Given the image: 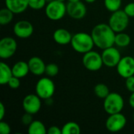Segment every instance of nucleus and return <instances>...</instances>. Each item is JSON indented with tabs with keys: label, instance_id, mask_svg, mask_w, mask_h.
<instances>
[{
	"label": "nucleus",
	"instance_id": "nucleus-27",
	"mask_svg": "<svg viewBox=\"0 0 134 134\" xmlns=\"http://www.w3.org/2000/svg\"><path fill=\"white\" fill-rule=\"evenodd\" d=\"M46 0H29V7L34 10H40L46 7Z\"/></svg>",
	"mask_w": 134,
	"mask_h": 134
},
{
	"label": "nucleus",
	"instance_id": "nucleus-30",
	"mask_svg": "<svg viewBox=\"0 0 134 134\" xmlns=\"http://www.w3.org/2000/svg\"><path fill=\"white\" fill-rule=\"evenodd\" d=\"M126 87L130 93L134 92V75L126 79Z\"/></svg>",
	"mask_w": 134,
	"mask_h": 134
},
{
	"label": "nucleus",
	"instance_id": "nucleus-5",
	"mask_svg": "<svg viewBox=\"0 0 134 134\" xmlns=\"http://www.w3.org/2000/svg\"><path fill=\"white\" fill-rule=\"evenodd\" d=\"M130 22V16L124 10L119 9L113 12L108 20V24L115 33L124 31Z\"/></svg>",
	"mask_w": 134,
	"mask_h": 134
},
{
	"label": "nucleus",
	"instance_id": "nucleus-33",
	"mask_svg": "<svg viewBox=\"0 0 134 134\" xmlns=\"http://www.w3.org/2000/svg\"><path fill=\"white\" fill-rule=\"evenodd\" d=\"M62 130L57 126H52L47 130V134H61Z\"/></svg>",
	"mask_w": 134,
	"mask_h": 134
},
{
	"label": "nucleus",
	"instance_id": "nucleus-20",
	"mask_svg": "<svg viewBox=\"0 0 134 134\" xmlns=\"http://www.w3.org/2000/svg\"><path fill=\"white\" fill-rule=\"evenodd\" d=\"M28 134H46L47 130L43 122L39 120H34L28 126Z\"/></svg>",
	"mask_w": 134,
	"mask_h": 134
},
{
	"label": "nucleus",
	"instance_id": "nucleus-38",
	"mask_svg": "<svg viewBox=\"0 0 134 134\" xmlns=\"http://www.w3.org/2000/svg\"><path fill=\"white\" fill-rule=\"evenodd\" d=\"M46 2L48 3V2H51V1H53V0H46Z\"/></svg>",
	"mask_w": 134,
	"mask_h": 134
},
{
	"label": "nucleus",
	"instance_id": "nucleus-22",
	"mask_svg": "<svg viewBox=\"0 0 134 134\" xmlns=\"http://www.w3.org/2000/svg\"><path fill=\"white\" fill-rule=\"evenodd\" d=\"M14 13L7 7L2 8L0 10V24L1 25H7L12 22L13 19Z\"/></svg>",
	"mask_w": 134,
	"mask_h": 134
},
{
	"label": "nucleus",
	"instance_id": "nucleus-6",
	"mask_svg": "<svg viewBox=\"0 0 134 134\" xmlns=\"http://www.w3.org/2000/svg\"><path fill=\"white\" fill-rule=\"evenodd\" d=\"M55 84L52 79L41 78L35 85V93L42 100L51 98L55 93Z\"/></svg>",
	"mask_w": 134,
	"mask_h": 134
},
{
	"label": "nucleus",
	"instance_id": "nucleus-16",
	"mask_svg": "<svg viewBox=\"0 0 134 134\" xmlns=\"http://www.w3.org/2000/svg\"><path fill=\"white\" fill-rule=\"evenodd\" d=\"M5 4L14 14H19L29 7V0H5Z\"/></svg>",
	"mask_w": 134,
	"mask_h": 134
},
{
	"label": "nucleus",
	"instance_id": "nucleus-8",
	"mask_svg": "<svg viewBox=\"0 0 134 134\" xmlns=\"http://www.w3.org/2000/svg\"><path fill=\"white\" fill-rule=\"evenodd\" d=\"M127 120L126 116L121 112L109 115L106 120L105 126L107 130L111 133H117L123 130L126 125Z\"/></svg>",
	"mask_w": 134,
	"mask_h": 134
},
{
	"label": "nucleus",
	"instance_id": "nucleus-41",
	"mask_svg": "<svg viewBox=\"0 0 134 134\" xmlns=\"http://www.w3.org/2000/svg\"><path fill=\"white\" fill-rule=\"evenodd\" d=\"M133 57H134V55H133Z\"/></svg>",
	"mask_w": 134,
	"mask_h": 134
},
{
	"label": "nucleus",
	"instance_id": "nucleus-1",
	"mask_svg": "<svg viewBox=\"0 0 134 134\" xmlns=\"http://www.w3.org/2000/svg\"><path fill=\"white\" fill-rule=\"evenodd\" d=\"M115 34L108 24L104 23L94 26L91 31L95 46L102 50L115 45Z\"/></svg>",
	"mask_w": 134,
	"mask_h": 134
},
{
	"label": "nucleus",
	"instance_id": "nucleus-7",
	"mask_svg": "<svg viewBox=\"0 0 134 134\" xmlns=\"http://www.w3.org/2000/svg\"><path fill=\"white\" fill-rule=\"evenodd\" d=\"M82 64L84 67L90 71H97L104 65L101 54L93 49L84 53Z\"/></svg>",
	"mask_w": 134,
	"mask_h": 134
},
{
	"label": "nucleus",
	"instance_id": "nucleus-14",
	"mask_svg": "<svg viewBox=\"0 0 134 134\" xmlns=\"http://www.w3.org/2000/svg\"><path fill=\"white\" fill-rule=\"evenodd\" d=\"M33 32L34 27L28 20H19L13 26V33L20 38H27L32 35Z\"/></svg>",
	"mask_w": 134,
	"mask_h": 134
},
{
	"label": "nucleus",
	"instance_id": "nucleus-37",
	"mask_svg": "<svg viewBox=\"0 0 134 134\" xmlns=\"http://www.w3.org/2000/svg\"><path fill=\"white\" fill-rule=\"evenodd\" d=\"M68 2H78V1H80V0H68Z\"/></svg>",
	"mask_w": 134,
	"mask_h": 134
},
{
	"label": "nucleus",
	"instance_id": "nucleus-24",
	"mask_svg": "<svg viewBox=\"0 0 134 134\" xmlns=\"http://www.w3.org/2000/svg\"><path fill=\"white\" fill-rule=\"evenodd\" d=\"M95 95L100 99H104L108 97V95L110 93L109 88L107 86V85L104 83H98L94 86L93 89Z\"/></svg>",
	"mask_w": 134,
	"mask_h": 134
},
{
	"label": "nucleus",
	"instance_id": "nucleus-12",
	"mask_svg": "<svg viewBox=\"0 0 134 134\" xmlns=\"http://www.w3.org/2000/svg\"><path fill=\"white\" fill-rule=\"evenodd\" d=\"M118 74L125 79L134 75V57L126 56L121 58L117 67Z\"/></svg>",
	"mask_w": 134,
	"mask_h": 134
},
{
	"label": "nucleus",
	"instance_id": "nucleus-40",
	"mask_svg": "<svg viewBox=\"0 0 134 134\" xmlns=\"http://www.w3.org/2000/svg\"><path fill=\"white\" fill-rule=\"evenodd\" d=\"M133 121H134V113H133Z\"/></svg>",
	"mask_w": 134,
	"mask_h": 134
},
{
	"label": "nucleus",
	"instance_id": "nucleus-32",
	"mask_svg": "<svg viewBox=\"0 0 134 134\" xmlns=\"http://www.w3.org/2000/svg\"><path fill=\"white\" fill-rule=\"evenodd\" d=\"M126 13L130 16V17H134V2H130L128 3L124 9H123Z\"/></svg>",
	"mask_w": 134,
	"mask_h": 134
},
{
	"label": "nucleus",
	"instance_id": "nucleus-2",
	"mask_svg": "<svg viewBox=\"0 0 134 134\" xmlns=\"http://www.w3.org/2000/svg\"><path fill=\"white\" fill-rule=\"evenodd\" d=\"M71 46L72 49L79 53H86L93 49L94 42L91 34L86 32H78L72 36Z\"/></svg>",
	"mask_w": 134,
	"mask_h": 134
},
{
	"label": "nucleus",
	"instance_id": "nucleus-21",
	"mask_svg": "<svg viewBox=\"0 0 134 134\" xmlns=\"http://www.w3.org/2000/svg\"><path fill=\"white\" fill-rule=\"evenodd\" d=\"M131 42V38L130 36L125 33L124 31L122 32H119L115 34V45H116L119 47L123 48L128 46Z\"/></svg>",
	"mask_w": 134,
	"mask_h": 134
},
{
	"label": "nucleus",
	"instance_id": "nucleus-13",
	"mask_svg": "<svg viewBox=\"0 0 134 134\" xmlns=\"http://www.w3.org/2000/svg\"><path fill=\"white\" fill-rule=\"evenodd\" d=\"M86 6L81 0L78 2H68L67 4V13L73 19H82L86 15Z\"/></svg>",
	"mask_w": 134,
	"mask_h": 134
},
{
	"label": "nucleus",
	"instance_id": "nucleus-10",
	"mask_svg": "<svg viewBox=\"0 0 134 134\" xmlns=\"http://www.w3.org/2000/svg\"><path fill=\"white\" fill-rule=\"evenodd\" d=\"M17 49L16 41L9 36L2 38L0 40V57L2 59H9L12 57Z\"/></svg>",
	"mask_w": 134,
	"mask_h": 134
},
{
	"label": "nucleus",
	"instance_id": "nucleus-25",
	"mask_svg": "<svg viewBox=\"0 0 134 134\" xmlns=\"http://www.w3.org/2000/svg\"><path fill=\"white\" fill-rule=\"evenodd\" d=\"M104 4L108 11L113 13L120 9L122 6V0H104Z\"/></svg>",
	"mask_w": 134,
	"mask_h": 134
},
{
	"label": "nucleus",
	"instance_id": "nucleus-36",
	"mask_svg": "<svg viewBox=\"0 0 134 134\" xmlns=\"http://www.w3.org/2000/svg\"><path fill=\"white\" fill-rule=\"evenodd\" d=\"M97 0H85V2H87V3H93L94 2H96Z\"/></svg>",
	"mask_w": 134,
	"mask_h": 134
},
{
	"label": "nucleus",
	"instance_id": "nucleus-9",
	"mask_svg": "<svg viewBox=\"0 0 134 134\" xmlns=\"http://www.w3.org/2000/svg\"><path fill=\"white\" fill-rule=\"evenodd\" d=\"M101 57L104 65L108 68H116L122 58L119 50L114 46L103 49Z\"/></svg>",
	"mask_w": 134,
	"mask_h": 134
},
{
	"label": "nucleus",
	"instance_id": "nucleus-19",
	"mask_svg": "<svg viewBox=\"0 0 134 134\" xmlns=\"http://www.w3.org/2000/svg\"><path fill=\"white\" fill-rule=\"evenodd\" d=\"M13 76L12 68L4 62L0 63V84L6 85L9 79Z\"/></svg>",
	"mask_w": 134,
	"mask_h": 134
},
{
	"label": "nucleus",
	"instance_id": "nucleus-11",
	"mask_svg": "<svg viewBox=\"0 0 134 134\" xmlns=\"http://www.w3.org/2000/svg\"><path fill=\"white\" fill-rule=\"evenodd\" d=\"M41 98L35 94H28L24 97L22 101V107L25 112L35 115L37 114L42 107Z\"/></svg>",
	"mask_w": 134,
	"mask_h": 134
},
{
	"label": "nucleus",
	"instance_id": "nucleus-29",
	"mask_svg": "<svg viewBox=\"0 0 134 134\" xmlns=\"http://www.w3.org/2000/svg\"><path fill=\"white\" fill-rule=\"evenodd\" d=\"M32 115H31V114L25 112L22 115V117H21V122H22V124L24 125V126H29L32 122V121H33Z\"/></svg>",
	"mask_w": 134,
	"mask_h": 134
},
{
	"label": "nucleus",
	"instance_id": "nucleus-26",
	"mask_svg": "<svg viewBox=\"0 0 134 134\" xmlns=\"http://www.w3.org/2000/svg\"><path fill=\"white\" fill-rule=\"evenodd\" d=\"M59 72V68L57 64L54 63H49L46 64V72L45 74L49 77H54L56 76Z\"/></svg>",
	"mask_w": 134,
	"mask_h": 134
},
{
	"label": "nucleus",
	"instance_id": "nucleus-17",
	"mask_svg": "<svg viewBox=\"0 0 134 134\" xmlns=\"http://www.w3.org/2000/svg\"><path fill=\"white\" fill-rule=\"evenodd\" d=\"M72 36L71 32L67 29L58 28L53 32V38L54 42L59 45H68L71 43Z\"/></svg>",
	"mask_w": 134,
	"mask_h": 134
},
{
	"label": "nucleus",
	"instance_id": "nucleus-15",
	"mask_svg": "<svg viewBox=\"0 0 134 134\" xmlns=\"http://www.w3.org/2000/svg\"><path fill=\"white\" fill-rule=\"evenodd\" d=\"M27 63H28L30 72H31L33 75L36 76H40L46 72V64L40 57H32L29 59Z\"/></svg>",
	"mask_w": 134,
	"mask_h": 134
},
{
	"label": "nucleus",
	"instance_id": "nucleus-18",
	"mask_svg": "<svg viewBox=\"0 0 134 134\" xmlns=\"http://www.w3.org/2000/svg\"><path fill=\"white\" fill-rule=\"evenodd\" d=\"M12 71L13 76L17 77L19 79H22L30 72L28 63L23 60L17 61L12 67Z\"/></svg>",
	"mask_w": 134,
	"mask_h": 134
},
{
	"label": "nucleus",
	"instance_id": "nucleus-3",
	"mask_svg": "<svg viewBox=\"0 0 134 134\" xmlns=\"http://www.w3.org/2000/svg\"><path fill=\"white\" fill-rule=\"evenodd\" d=\"M124 99L118 93H110L104 99V110L108 115L119 113L124 108Z\"/></svg>",
	"mask_w": 134,
	"mask_h": 134
},
{
	"label": "nucleus",
	"instance_id": "nucleus-34",
	"mask_svg": "<svg viewBox=\"0 0 134 134\" xmlns=\"http://www.w3.org/2000/svg\"><path fill=\"white\" fill-rule=\"evenodd\" d=\"M5 106L3 104L2 102H0V120H3V118L5 116Z\"/></svg>",
	"mask_w": 134,
	"mask_h": 134
},
{
	"label": "nucleus",
	"instance_id": "nucleus-39",
	"mask_svg": "<svg viewBox=\"0 0 134 134\" xmlns=\"http://www.w3.org/2000/svg\"><path fill=\"white\" fill-rule=\"evenodd\" d=\"M58 1H60V2H64V1H66V0H58Z\"/></svg>",
	"mask_w": 134,
	"mask_h": 134
},
{
	"label": "nucleus",
	"instance_id": "nucleus-35",
	"mask_svg": "<svg viewBox=\"0 0 134 134\" xmlns=\"http://www.w3.org/2000/svg\"><path fill=\"white\" fill-rule=\"evenodd\" d=\"M129 104L130 105V107L134 109V92L131 93L130 98H129Z\"/></svg>",
	"mask_w": 134,
	"mask_h": 134
},
{
	"label": "nucleus",
	"instance_id": "nucleus-4",
	"mask_svg": "<svg viewBox=\"0 0 134 134\" xmlns=\"http://www.w3.org/2000/svg\"><path fill=\"white\" fill-rule=\"evenodd\" d=\"M45 13L49 20L53 21L60 20L67 13V4L58 0L51 1L46 4Z\"/></svg>",
	"mask_w": 134,
	"mask_h": 134
},
{
	"label": "nucleus",
	"instance_id": "nucleus-23",
	"mask_svg": "<svg viewBox=\"0 0 134 134\" xmlns=\"http://www.w3.org/2000/svg\"><path fill=\"white\" fill-rule=\"evenodd\" d=\"M63 134H79L81 133L80 126L75 122H68L61 128Z\"/></svg>",
	"mask_w": 134,
	"mask_h": 134
},
{
	"label": "nucleus",
	"instance_id": "nucleus-31",
	"mask_svg": "<svg viewBox=\"0 0 134 134\" xmlns=\"http://www.w3.org/2000/svg\"><path fill=\"white\" fill-rule=\"evenodd\" d=\"M11 132L10 126L8 123L5 122H3L2 120L0 122V133L1 134H9Z\"/></svg>",
	"mask_w": 134,
	"mask_h": 134
},
{
	"label": "nucleus",
	"instance_id": "nucleus-28",
	"mask_svg": "<svg viewBox=\"0 0 134 134\" xmlns=\"http://www.w3.org/2000/svg\"><path fill=\"white\" fill-rule=\"evenodd\" d=\"M7 85H8L9 87L11 88V89H13V90L17 89V88H19V86H20V79L17 78V77L13 76V77L9 79V81L8 82Z\"/></svg>",
	"mask_w": 134,
	"mask_h": 134
}]
</instances>
